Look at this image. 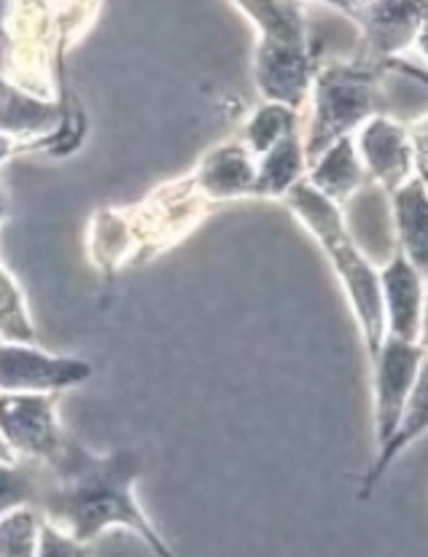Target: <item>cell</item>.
<instances>
[{"label": "cell", "mask_w": 428, "mask_h": 557, "mask_svg": "<svg viewBox=\"0 0 428 557\" xmlns=\"http://www.w3.org/2000/svg\"><path fill=\"white\" fill-rule=\"evenodd\" d=\"M307 175V159L302 149L299 129L278 140L270 151L256 159V189L254 197L283 200Z\"/></svg>", "instance_id": "obj_16"}, {"label": "cell", "mask_w": 428, "mask_h": 557, "mask_svg": "<svg viewBox=\"0 0 428 557\" xmlns=\"http://www.w3.org/2000/svg\"><path fill=\"white\" fill-rule=\"evenodd\" d=\"M9 213H11V200H9V191H5L3 181H0V226L9 221Z\"/></svg>", "instance_id": "obj_25"}, {"label": "cell", "mask_w": 428, "mask_h": 557, "mask_svg": "<svg viewBox=\"0 0 428 557\" xmlns=\"http://www.w3.org/2000/svg\"><path fill=\"white\" fill-rule=\"evenodd\" d=\"M192 178L213 205L254 197L256 157L237 138L227 140L199 159Z\"/></svg>", "instance_id": "obj_12"}, {"label": "cell", "mask_w": 428, "mask_h": 557, "mask_svg": "<svg viewBox=\"0 0 428 557\" xmlns=\"http://www.w3.org/2000/svg\"><path fill=\"white\" fill-rule=\"evenodd\" d=\"M380 67L362 62H318L310 84L313 119L302 138L307 168L334 140L347 138L378 113H386L380 98Z\"/></svg>", "instance_id": "obj_4"}, {"label": "cell", "mask_w": 428, "mask_h": 557, "mask_svg": "<svg viewBox=\"0 0 428 557\" xmlns=\"http://www.w3.org/2000/svg\"><path fill=\"white\" fill-rule=\"evenodd\" d=\"M36 323H33L27 299L20 283L0 264V343L36 345Z\"/></svg>", "instance_id": "obj_19"}, {"label": "cell", "mask_w": 428, "mask_h": 557, "mask_svg": "<svg viewBox=\"0 0 428 557\" xmlns=\"http://www.w3.org/2000/svg\"><path fill=\"white\" fill-rule=\"evenodd\" d=\"M30 151V140H20V138H11V135L0 133V170L16 157V153H25Z\"/></svg>", "instance_id": "obj_23"}, {"label": "cell", "mask_w": 428, "mask_h": 557, "mask_svg": "<svg viewBox=\"0 0 428 557\" xmlns=\"http://www.w3.org/2000/svg\"><path fill=\"white\" fill-rule=\"evenodd\" d=\"M426 369V343H402L386 337L372 356V391H375V442L378 447L402 420L404 407L413 396L415 383Z\"/></svg>", "instance_id": "obj_6"}, {"label": "cell", "mask_w": 428, "mask_h": 557, "mask_svg": "<svg viewBox=\"0 0 428 557\" xmlns=\"http://www.w3.org/2000/svg\"><path fill=\"white\" fill-rule=\"evenodd\" d=\"M296 116H299V113L281 106V102H265V106H259L250 113L237 140L259 159L261 153L270 151L278 140L285 138L289 133H294V129H299L296 127Z\"/></svg>", "instance_id": "obj_18"}, {"label": "cell", "mask_w": 428, "mask_h": 557, "mask_svg": "<svg viewBox=\"0 0 428 557\" xmlns=\"http://www.w3.org/2000/svg\"><path fill=\"white\" fill-rule=\"evenodd\" d=\"M36 557H93V547L84 542H76L65 531H60V528L44 520L41 531H38Z\"/></svg>", "instance_id": "obj_22"}, {"label": "cell", "mask_w": 428, "mask_h": 557, "mask_svg": "<svg viewBox=\"0 0 428 557\" xmlns=\"http://www.w3.org/2000/svg\"><path fill=\"white\" fill-rule=\"evenodd\" d=\"M213 208L194 184L192 173L168 181L140 202L97 210L89 221V259L108 277L127 267L146 264L184 243Z\"/></svg>", "instance_id": "obj_2"}, {"label": "cell", "mask_w": 428, "mask_h": 557, "mask_svg": "<svg viewBox=\"0 0 428 557\" xmlns=\"http://www.w3.org/2000/svg\"><path fill=\"white\" fill-rule=\"evenodd\" d=\"M44 485L36 509L76 542L93 544L108 528H127L154 557H179L151 525L135 496L143 460L135 450L93 453L65 434L60 450L41 463Z\"/></svg>", "instance_id": "obj_1"}, {"label": "cell", "mask_w": 428, "mask_h": 557, "mask_svg": "<svg viewBox=\"0 0 428 557\" xmlns=\"http://www.w3.org/2000/svg\"><path fill=\"white\" fill-rule=\"evenodd\" d=\"M305 181L318 191V195H323L334 205H340L342 200H351L358 189H364V186L369 184V178L367 173H364L362 159H358L353 135L334 140V144L307 168Z\"/></svg>", "instance_id": "obj_15"}, {"label": "cell", "mask_w": 428, "mask_h": 557, "mask_svg": "<svg viewBox=\"0 0 428 557\" xmlns=\"http://www.w3.org/2000/svg\"><path fill=\"white\" fill-rule=\"evenodd\" d=\"M296 213V219L313 232L318 246L332 261L337 277H340L342 288H345L347 302L353 307L358 329H362L364 345L372 358L386 339V318H382V299H380V277L378 267L367 259L353 237L347 235L345 215H342L340 205L318 195L307 181H299L289 195L283 197Z\"/></svg>", "instance_id": "obj_3"}, {"label": "cell", "mask_w": 428, "mask_h": 557, "mask_svg": "<svg viewBox=\"0 0 428 557\" xmlns=\"http://www.w3.org/2000/svg\"><path fill=\"white\" fill-rule=\"evenodd\" d=\"M95 374L84 358L54 356L38 345L0 343V394H57Z\"/></svg>", "instance_id": "obj_7"}, {"label": "cell", "mask_w": 428, "mask_h": 557, "mask_svg": "<svg viewBox=\"0 0 428 557\" xmlns=\"http://www.w3.org/2000/svg\"><path fill=\"white\" fill-rule=\"evenodd\" d=\"M41 485V463H33V460L0 463V517L20 507H36Z\"/></svg>", "instance_id": "obj_20"}, {"label": "cell", "mask_w": 428, "mask_h": 557, "mask_svg": "<svg viewBox=\"0 0 428 557\" xmlns=\"http://www.w3.org/2000/svg\"><path fill=\"white\" fill-rule=\"evenodd\" d=\"M41 522L36 507H20L0 517V557H36Z\"/></svg>", "instance_id": "obj_21"}, {"label": "cell", "mask_w": 428, "mask_h": 557, "mask_svg": "<svg viewBox=\"0 0 428 557\" xmlns=\"http://www.w3.org/2000/svg\"><path fill=\"white\" fill-rule=\"evenodd\" d=\"M426 429H428V369L420 372L418 383H415L413 388V396H409L407 407H404L402 412V420H399V425L393 429V434L378 447V458H375V463L369 466V471L362 480V487H358V502H369V498H372V493L378 491V485L382 482V476L388 474V469L393 466V460L402 456L404 447H409L415 440H420V436L426 434Z\"/></svg>", "instance_id": "obj_14"}, {"label": "cell", "mask_w": 428, "mask_h": 557, "mask_svg": "<svg viewBox=\"0 0 428 557\" xmlns=\"http://www.w3.org/2000/svg\"><path fill=\"white\" fill-rule=\"evenodd\" d=\"M351 20L362 27L356 62L391 71L402 67L399 54L415 47V41H424L426 0H364Z\"/></svg>", "instance_id": "obj_5"}, {"label": "cell", "mask_w": 428, "mask_h": 557, "mask_svg": "<svg viewBox=\"0 0 428 557\" xmlns=\"http://www.w3.org/2000/svg\"><path fill=\"white\" fill-rule=\"evenodd\" d=\"M380 299L386 337L402 343H424L426 332V272L402 251L380 267Z\"/></svg>", "instance_id": "obj_11"}, {"label": "cell", "mask_w": 428, "mask_h": 557, "mask_svg": "<svg viewBox=\"0 0 428 557\" xmlns=\"http://www.w3.org/2000/svg\"><path fill=\"white\" fill-rule=\"evenodd\" d=\"M65 434L57 394H0V436L20 460L47 463Z\"/></svg>", "instance_id": "obj_8"}, {"label": "cell", "mask_w": 428, "mask_h": 557, "mask_svg": "<svg viewBox=\"0 0 428 557\" xmlns=\"http://www.w3.org/2000/svg\"><path fill=\"white\" fill-rule=\"evenodd\" d=\"M240 9L254 20L256 30L267 41L307 47L305 14L296 0H235Z\"/></svg>", "instance_id": "obj_17"}, {"label": "cell", "mask_w": 428, "mask_h": 557, "mask_svg": "<svg viewBox=\"0 0 428 557\" xmlns=\"http://www.w3.org/2000/svg\"><path fill=\"white\" fill-rule=\"evenodd\" d=\"M356 144L358 159L364 164L369 184L391 195L399 186L407 184L418 175V162H415V144L407 124L378 113L369 122L358 127ZM420 178V175H418Z\"/></svg>", "instance_id": "obj_9"}, {"label": "cell", "mask_w": 428, "mask_h": 557, "mask_svg": "<svg viewBox=\"0 0 428 557\" xmlns=\"http://www.w3.org/2000/svg\"><path fill=\"white\" fill-rule=\"evenodd\" d=\"M316 67L318 57L310 44L307 47H294V44L259 38L254 76L256 87H259L261 98L267 102H281V106L299 113V108L310 98V84L313 76H316Z\"/></svg>", "instance_id": "obj_10"}, {"label": "cell", "mask_w": 428, "mask_h": 557, "mask_svg": "<svg viewBox=\"0 0 428 557\" xmlns=\"http://www.w3.org/2000/svg\"><path fill=\"white\" fill-rule=\"evenodd\" d=\"M11 460H20V458H16L14 453H11V447L5 445L3 436H0V463H11Z\"/></svg>", "instance_id": "obj_26"}, {"label": "cell", "mask_w": 428, "mask_h": 557, "mask_svg": "<svg viewBox=\"0 0 428 557\" xmlns=\"http://www.w3.org/2000/svg\"><path fill=\"white\" fill-rule=\"evenodd\" d=\"M391 205V224L396 248L426 272L428 264V189L426 178H409L407 184L399 186L388 195Z\"/></svg>", "instance_id": "obj_13"}, {"label": "cell", "mask_w": 428, "mask_h": 557, "mask_svg": "<svg viewBox=\"0 0 428 557\" xmlns=\"http://www.w3.org/2000/svg\"><path fill=\"white\" fill-rule=\"evenodd\" d=\"M296 3H299V0H296ZM321 3H329V5H334V9H340L342 14H347L351 16L353 11L358 9V5L364 3V0H321Z\"/></svg>", "instance_id": "obj_24"}]
</instances>
